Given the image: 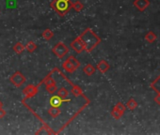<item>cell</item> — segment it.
I'll use <instances>...</instances> for the list:
<instances>
[{"label":"cell","mask_w":160,"mask_h":135,"mask_svg":"<svg viewBox=\"0 0 160 135\" xmlns=\"http://www.w3.org/2000/svg\"><path fill=\"white\" fill-rule=\"evenodd\" d=\"M80 66H81L80 61L77 60L73 55H70L62 63V69H64L69 73H73L77 69H79Z\"/></svg>","instance_id":"cell-3"},{"label":"cell","mask_w":160,"mask_h":135,"mask_svg":"<svg viewBox=\"0 0 160 135\" xmlns=\"http://www.w3.org/2000/svg\"><path fill=\"white\" fill-rule=\"evenodd\" d=\"M3 107V103H2V101L1 100H0V109H1Z\"/></svg>","instance_id":"cell-24"},{"label":"cell","mask_w":160,"mask_h":135,"mask_svg":"<svg viewBox=\"0 0 160 135\" xmlns=\"http://www.w3.org/2000/svg\"><path fill=\"white\" fill-rule=\"evenodd\" d=\"M151 87L153 91L156 92V94H160V75L151 84Z\"/></svg>","instance_id":"cell-12"},{"label":"cell","mask_w":160,"mask_h":135,"mask_svg":"<svg viewBox=\"0 0 160 135\" xmlns=\"http://www.w3.org/2000/svg\"><path fill=\"white\" fill-rule=\"evenodd\" d=\"M10 82H11L14 86L20 87L21 86H23V85L26 83V77H25V75H24L21 72L17 71V72H15L11 76Z\"/></svg>","instance_id":"cell-5"},{"label":"cell","mask_w":160,"mask_h":135,"mask_svg":"<svg viewBox=\"0 0 160 135\" xmlns=\"http://www.w3.org/2000/svg\"><path fill=\"white\" fill-rule=\"evenodd\" d=\"M133 5L138 12H144L150 6V1L149 0H135Z\"/></svg>","instance_id":"cell-8"},{"label":"cell","mask_w":160,"mask_h":135,"mask_svg":"<svg viewBox=\"0 0 160 135\" xmlns=\"http://www.w3.org/2000/svg\"><path fill=\"white\" fill-rule=\"evenodd\" d=\"M96 69L101 72V73H106L109 71L110 69V65L106 61V60H101L97 63L96 65Z\"/></svg>","instance_id":"cell-9"},{"label":"cell","mask_w":160,"mask_h":135,"mask_svg":"<svg viewBox=\"0 0 160 135\" xmlns=\"http://www.w3.org/2000/svg\"><path fill=\"white\" fill-rule=\"evenodd\" d=\"M6 111L3 109V108H1L0 109V118H3V117H5V115H6Z\"/></svg>","instance_id":"cell-22"},{"label":"cell","mask_w":160,"mask_h":135,"mask_svg":"<svg viewBox=\"0 0 160 135\" xmlns=\"http://www.w3.org/2000/svg\"><path fill=\"white\" fill-rule=\"evenodd\" d=\"M37 44L34 42V41H29L28 42V44L26 45V50L28 52V53H33L36 49H37Z\"/></svg>","instance_id":"cell-20"},{"label":"cell","mask_w":160,"mask_h":135,"mask_svg":"<svg viewBox=\"0 0 160 135\" xmlns=\"http://www.w3.org/2000/svg\"><path fill=\"white\" fill-rule=\"evenodd\" d=\"M39 92V86H33V85H28L23 89V93L25 94L27 99H30L35 97Z\"/></svg>","instance_id":"cell-7"},{"label":"cell","mask_w":160,"mask_h":135,"mask_svg":"<svg viewBox=\"0 0 160 135\" xmlns=\"http://www.w3.org/2000/svg\"><path fill=\"white\" fill-rule=\"evenodd\" d=\"M115 108H117L119 111H121L122 113H123L124 114V112H125V110L127 109L126 108V105H124L122 102H118V103H116V105L114 106Z\"/></svg>","instance_id":"cell-21"},{"label":"cell","mask_w":160,"mask_h":135,"mask_svg":"<svg viewBox=\"0 0 160 135\" xmlns=\"http://www.w3.org/2000/svg\"><path fill=\"white\" fill-rule=\"evenodd\" d=\"M26 49V46L22 43V42H17L14 46H13V51L16 54H22Z\"/></svg>","instance_id":"cell-17"},{"label":"cell","mask_w":160,"mask_h":135,"mask_svg":"<svg viewBox=\"0 0 160 135\" xmlns=\"http://www.w3.org/2000/svg\"><path fill=\"white\" fill-rule=\"evenodd\" d=\"M71 48L77 54H81L82 52L85 51V46H84V43L82 42L81 39H80V37L78 36L76 39H74L71 44H70Z\"/></svg>","instance_id":"cell-6"},{"label":"cell","mask_w":160,"mask_h":135,"mask_svg":"<svg viewBox=\"0 0 160 135\" xmlns=\"http://www.w3.org/2000/svg\"><path fill=\"white\" fill-rule=\"evenodd\" d=\"M45 90L48 94L50 95H53L55 94L57 91H58V86H57V83H54L52 85H49V86H45Z\"/></svg>","instance_id":"cell-14"},{"label":"cell","mask_w":160,"mask_h":135,"mask_svg":"<svg viewBox=\"0 0 160 135\" xmlns=\"http://www.w3.org/2000/svg\"><path fill=\"white\" fill-rule=\"evenodd\" d=\"M71 0H53L50 3V7L61 17L65 16L72 9Z\"/></svg>","instance_id":"cell-2"},{"label":"cell","mask_w":160,"mask_h":135,"mask_svg":"<svg viewBox=\"0 0 160 135\" xmlns=\"http://www.w3.org/2000/svg\"><path fill=\"white\" fill-rule=\"evenodd\" d=\"M72 9H73V11L75 12H80L81 11H83L84 9V5L80 2V1H75L72 4Z\"/></svg>","instance_id":"cell-15"},{"label":"cell","mask_w":160,"mask_h":135,"mask_svg":"<svg viewBox=\"0 0 160 135\" xmlns=\"http://www.w3.org/2000/svg\"><path fill=\"white\" fill-rule=\"evenodd\" d=\"M111 115H112V117L114 118V119H116V120H119L122 115H123V113H122L121 111H119L117 108H113L112 109V111H111Z\"/></svg>","instance_id":"cell-19"},{"label":"cell","mask_w":160,"mask_h":135,"mask_svg":"<svg viewBox=\"0 0 160 135\" xmlns=\"http://www.w3.org/2000/svg\"><path fill=\"white\" fill-rule=\"evenodd\" d=\"M42 38H43L45 40H50L51 39H53L54 33H53V31H52L51 29L47 28V29H45V30L42 32Z\"/></svg>","instance_id":"cell-16"},{"label":"cell","mask_w":160,"mask_h":135,"mask_svg":"<svg viewBox=\"0 0 160 135\" xmlns=\"http://www.w3.org/2000/svg\"><path fill=\"white\" fill-rule=\"evenodd\" d=\"M156 39H157V37H156V35L152 31H149L145 35V40L148 42H150V43H153L156 40Z\"/></svg>","instance_id":"cell-13"},{"label":"cell","mask_w":160,"mask_h":135,"mask_svg":"<svg viewBox=\"0 0 160 135\" xmlns=\"http://www.w3.org/2000/svg\"><path fill=\"white\" fill-rule=\"evenodd\" d=\"M138 106V102H137L134 99H130V100L127 101V103H126V108H127L128 110H130V111L135 110Z\"/></svg>","instance_id":"cell-18"},{"label":"cell","mask_w":160,"mask_h":135,"mask_svg":"<svg viewBox=\"0 0 160 135\" xmlns=\"http://www.w3.org/2000/svg\"><path fill=\"white\" fill-rule=\"evenodd\" d=\"M47 114H49L50 117H52L53 119H57L58 118L61 114H62V111L60 108H57V107H49L48 110H47Z\"/></svg>","instance_id":"cell-10"},{"label":"cell","mask_w":160,"mask_h":135,"mask_svg":"<svg viewBox=\"0 0 160 135\" xmlns=\"http://www.w3.org/2000/svg\"><path fill=\"white\" fill-rule=\"evenodd\" d=\"M154 101H155L158 105H160V94H157V95L155 96V98H154Z\"/></svg>","instance_id":"cell-23"},{"label":"cell","mask_w":160,"mask_h":135,"mask_svg":"<svg viewBox=\"0 0 160 135\" xmlns=\"http://www.w3.org/2000/svg\"><path fill=\"white\" fill-rule=\"evenodd\" d=\"M79 37L84 43L85 51L87 53H92L101 43V38L97 36L92 28L85 29Z\"/></svg>","instance_id":"cell-1"},{"label":"cell","mask_w":160,"mask_h":135,"mask_svg":"<svg viewBox=\"0 0 160 135\" xmlns=\"http://www.w3.org/2000/svg\"><path fill=\"white\" fill-rule=\"evenodd\" d=\"M52 53L58 58H63L67 54H69V48L67 47V45L61 41L58 42L57 44H55V46L52 48Z\"/></svg>","instance_id":"cell-4"},{"label":"cell","mask_w":160,"mask_h":135,"mask_svg":"<svg viewBox=\"0 0 160 135\" xmlns=\"http://www.w3.org/2000/svg\"><path fill=\"white\" fill-rule=\"evenodd\" d=\"M96 72V68L94 66H92V64H87L84 68H83V72L88 75V76H92Z\"/></svg>","instance_id":"cell-11"}]
</instances>
